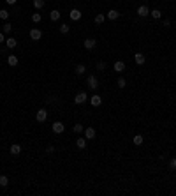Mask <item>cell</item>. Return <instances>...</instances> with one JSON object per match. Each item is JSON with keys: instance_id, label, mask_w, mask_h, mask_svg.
Masks as SVG:
<instances>
[{"instance_id": "obj_1", "label": "cell", "mask_w": 176, "mask_h": 196, "mask_svg": "<svg viewBox=\"0 0 176 196\" xmlns=\"http://www.w3.org/2000/svg\"><path fill=\"white\" fill-rule=\"evenodd\" d=\"M86 85H88L92 90H97V88H99V80H97V76L90 74V76L86 78Z\"/></svg>"}, {"instance_id": "obj_2", "label": "cell", "mask_w": 176, "mask_h": 196, "mask_svg": "<svg viewBox=\"0 0 176 196\" xmlns=\"http://www.w3.org/2000/svg\"><path fill=\"white\" fill-rule=\"evenodd\" d=\"M88 101V94H86V92H78V94L74 96V102H76V104H83V102H86Z\"/></svg>"}, {"instance_id": "obj_3", "label": "cell", "mask_w": 176, "mask_h": 196, "mask_svg": "<svg viewBox=\"0 0 176 196\" xmlns=\"http://www.w3.org/2000/svg\"><path fill=\"white\" fill-rule=\"evenodd\" d=\"M46 118H48V111H46V108H41V110L35 113V120H37V122H46Z\"/></svg>"}, {"instance_id": "obj_4", "label": "cell", "mask_w": 176, "mask_h": 196, "mask_svg": "<svg viewBox=\"0 0 176 196\" xmlns=\"http://www.w3.org/2000/svg\"><path fill=\"white\" fill-rule=\"evenodd\" d=\"M51 129H53L55 134H62V132L65 131V126L62 122H53V126H51Z\"/></svg>"}, {"instance_id": "obj_5", "label": "cell", "mask_w": 176, "mask_h": 196, "mask_svg": "<svg viewBox=\"0 0 176 196\" xmlns=\"http://www.w3.org/2000/svg\"><path fill=\"white\" fill-rule=\"evenodd\" d=\"M81 11H79V9H70V13H69V18L72 19V21H79V19H81Z\"/></svg>"}, {"instance_id": "obj_6", "label": "cell", "mask_w": 176, "mask_h": 196, "mask_svg": "<svg viewBox=\"0 0 176 196\" xmlns=\"http://www.w3.org/2000/svg\"><path fill=\"white\" fill-rule=\"evenodd\" d=\"M83 132H85V138H86V140H94V138L97 136V131H95L94 127H86Z\"/></svg>"}, {"instance_id": "obj_7", "label": "cell", "mask_w": 176, "mask_h": 196, "mask_svg": "<svg viewBox=\"0 0 176 196\" xmlns=\"http://www.w3.org/2000/svg\"><path fill=\"white\" fill-rule=\"evenodd\" d=\"M137 14H139L141 18L150 16V9H148V5H139V7H137Z\"/></svg>"}, {"instance_id": "obj_8", "label": "cell", "mask_w": 176, "mask_h": 196, "mask_svg": "<svg viewBox=\"0 0 176 196\" xmlns=\"http://www.w3.org/2000/svg\"><path fill=\"white\" fill-rule=\"evenodd\" d=\"M90 102H92V106H95V108H97V106L102 104V97H100L99 94H95V96H92V97H90Z\"/></svg>"}, {"instance_id": "obj_9", "label": "cell", "mask_w": 176, "mask_h": 196, "mask_svg": "<svg viewBox=\"0 0 176 196\" xmlns=\"http://www.w3.org/2000/svg\"><path fill=\"white\" fill-rule=\"evenodd\" d=\"M113 69H115L116 73H123V71H125V62L116 60V62H115V66H113Z\"/></svg>"}, {"instance_id": "obj_10", "label": "cell", "mask_w": 176, "mask_h": 196, "mask_svg": "<svg viewBox=\"0 0 176 196\" xmlns=\"http://www.w3.org/2000/svg\"><path fill=\"white\" fill-rule=\"evenodd\" d=\"M83 46H85L86 50H94L97 46V41L95 39H85V43H83Z\"/></svg>"}, {"instance_id": "obj_11", "label": "cell", "mask_w": 176, "mask_h": 196, "mask_svg": "<svg viewBox=\"0 0 176 196\" xmlns=\"http://www.w3.org/2000/svg\"><path fill=\"white\" fill-rule=\"evenodd\" d=\"M30 37H32L34 41H39L41 37H43V32H41L39 28H32V30H30Z\"/></svg>"}, {"instance_id": "obj_12", "label": "cell", "mask_w": 176, "mask_h": 196, "mask_svg": "<svg viewBox=\"0 0 176 196\" xmlns=\"http://www.w3.org/2000/svg\"><path fill=\"white\" fill-rule=\"evenodd\" d=\"M5 46H7L9 50H14V48L18 46V41H16L14 37H9V39H5Z\"/></svg>"}, {"instance_id": "obj_13", "label": "cell", "mask_w": 176, "mask_h": 196, "mask_svg": "<svg viewBox=\"0 0 176 196\" xmlns=\"http://www.w3.org/2000/svg\"><path fill=\"white\" fill-rule=\"evenodd\" d=\"M19 154H21V145H19V143L11 145V156H19Z\"/></svg>"}, {"instance_id": "obj_14", "label": "cell", "mask_w": 176, "mask_h": 196, "mask_svg": "<svg viewBox=\"0 0 176 196\" xmlns=\"http://www.w3.org/2000/svg\"><path fill=\"white\" fill-rule=\"evenodd\" d=\"M106 16H108L109 19H111V21H115V19H118V18H120V13L116 11V9H111V11H109V13H108Z\"/></svg>"}, {"instance_id": "obj_15", "label": "cell", "mask_w": 176, "mask_h": 196, "mask_svg": "<svg viewBox=\"0 0 176 196\" xmlns=\"http://www.w3.org/2000/svg\"><path fill=\"white\" fill-rule=\"evenodd\" d=\"M7 64L11 66V67H16V66H18V57H16V55H9V57H7Z\"/></svg>"}, {"instance_id": "obj_16", "label": "cell", "mask_w": 176, "mask_h": 196, "mask_svg": "<svg viewBox=\"0 0 176 196\" xmlns=\"http://www.w3.org/2000/svg\"><path fill=\"white\" fill-rule=\"evenodd\" d=\"M134 60H136V64L143 66V64H144V60H146V57H144L143 53H136V55H134Z\"/></svg>"}, {"instance_id": "obj_17", "label": "cell", "mask_w": 176, "mask_h": 196, "mask_svg": "<svg viewBox=\"0 0 176 196\" xmlns=\"http://www.w3.org/2000/svg\"><path fill=\"white\" fill-rule=\"evenodd\" d=\"M86 141H88L86 138H78V140H76V145H78V149H85V147H86Z\"/></svg>"}, {"instance_id": "obj_18", "label": "cell", "mask_w": 176, "mask_h": 196, "mask_svg": "<svg viewBox=\"0 0 176 196\" xmlns=\"http://www.w3.org/2000/svg\"><path fill=\"white\" fill-rule=\"evenodd\" d=\"M74 71H76V74H78V76H81V74H85V71H86V67L83 66V64H78Z\"/></svg>"}, {"instance_id": "obj_19", "label": "cell", "mask_w": 176, "mask_h": 196, "mask_svg": "<svg viewBox=\"0 0 176 196\" xmlns=\"http://www.w3.org/2000/svg\"><path fill=\"white\" fill-rule=\"evenodd\" d=\"M143 141H144V138L141 136V134H136V136H134V140H132V143H134V145H143Z\"/></svg>"}, {"instance_id": "obj_20", "label": "cell", "mask_w": 176, "mask_h": 196, "mask_svg": "<svg viewBox=\"0 0 176 196\" xmlns=\"http://www.w3.org/2000/svg\"><path fill=\"white\" fill-rule=\"evenodd\" d=\"M150 16H151L153 19H160V16H162V13L159 11V9H153V11H150Z\"/></svg>"}, {"instance_id": "obj_21", "label": "cell", "mask_w": 176, "mask_h": 196, "mask_svg": "<svg viewBox=\"0 0 176 196\" xmlns=\"http://www.w3.org/2000/svg\"><path fill=\"white\" fill-rule=\"evenodd\" d=\"M116 87H118V88H125V87H127V80H125V78H118Z\"/></svg>"}, {"instance_id": "obj_22", "label": "cell", "mask_w": 176, "mask_h": 196, "mask_svg": "<svg viewBox=\"0 0 176 196\" xmlns=\"http://www.w3.org/2000/svg\"><path fill=\"white\" fill-rule=\"evenodd\" d=\"M46 5V0H34V7L35 9H43Z\"/></svg>"}, {"instance_id": "obj_23", "label": "cell", "mask_w": 176, "mask_h": 196, "mask_svg": "<svg viewBox=\"0 0 176 196\" xmlns=\"http://www.w3.org/2000/svg\"><path fill=\"white\" fill-rule=\"evenodd\" d=\"M49 18H51V19H53V21H56V19L60 18V11H56V9H53V11H51V13H49Z\"/></svg>"}, {"instance_id": "obj_24", "label": "cell", "mask_w": 176, "mask_h": 196, "mask_svg": "<svg viewBox=\"0 0 176 196\" xmlns=\"http://www.w3.org/2000/svg\"><path fill=\"white\" fill-rule=\"evenodd\" d=\"M0 185H2V187H7L9 185V179L5 177V175H0Z\"/></svg>"}, {"instance_id": "obj_25", "label": "cell", "mask_w": 176, "mask_h": 196, "mask_svg": "<svg viewBox=\"0 0 176 196\" xmlns=\"http://www.w3.org/2000/svg\"><path fill=\"white\" fill-rule=\"evenodd\" d=\"M104 19H106L104 14H97V16H95V23H97V25H102V23H104Z\"/></svg>"}, {"instance_id": "obj_26", "label": "cell", "mask_w": 176, "mask_h": 196, "mask_svg": "<svg viewBox=\"0 0 176 196\" xmlns=\"http://www.w3.org/2000/svg\"><path fill=\"white\" fill-rule=\"evenodd\" d=\"M41 19H43V18H41L39 13H34V14H32V21H34V23H41Z\"/></svg>"}, {"instance_id": "obj_27", "label": "cell", "mask_w": 176, "mask_h": 196, "mask_svg": "<svg viewBox=\"0 0 176 196\" xmlns=\"http://www.w3.org/2000/svg\"><path fill=\"white\" fill-rule=\"evenodd\" d=\"M13 32V25L11 23H5L4 25V34H11Z\"/></svg>"}, {"instance_id": "obj_28", "label": "cell", "mask_w": 176, "mask_h": 196, "mask_svg": "<svg viewBox=\"0 0 176 196\" xmlns=\"http://www.w3.org/2000/svg\"><path fill=\"white\" fill-rule=\"evenodd\" d=\"M69 30H70V27H69L67 23H64V25L60 27V32H62V34H69Z\"/></svg>"}, {"instance_id": "obj_29", "label": "cell", "mask_w": 176, "mask_h": 196, "mask_svg": "<svg viewBox=\"0 0 176 196\" xmlns=\"http://www.w3.org/2000/svg\"><path fill=\"white\" fill-rule=\"evenodd\" d=\"M9 18V11H5V9H0V19H7Z\"/></svg>"}, {"instance_id": "obj_30", "label": "cell", "mask_w": 176, "mask_h": 196, "mask_svg": "<svg viewBox=\"0 0 176 196\" xmlns=\"http://www.w3.org/2000/svg\"><path fill=\"white\" fill-rule=\"evenodd\" d=\"M72 129H74V132H83V131H85V127H83L81 124H76V126L72 127Z\"/></svg>"}, {"instance_id": "obj_31", "label": "cell", "mask_w": 176, "mask_h": 196, "mask_svg": "<svg viewBox=\"0 0 176 196\" xmlns=\"http://www.w3.org/2000/svg\"><path fill=\"white\" fill-rule=\"evenodd\" d=\"M97 69L99 71H104L106 69V62H97Z\"/></svg>"}, {"instance_id": "obj_32", "label": "cell", "mask_w": 176, "mask_h": 196, "mask_svg": "<svg viewBox=\"0 0 176 196\" xmlns=\"http://www.w3.org/2000/svg\"><path fill=\"white\" fill-rule=\"evenodd\" d=\"M169 168H171V170H176V157H173V159L169 161Z\"/></svg>"}, {"instance_id": "obj_33", "label": "cell", "mask_w": 176, "mask_h": 196, "mask_svg": "<svg viewBox=\"0 0 176 196\" xmlns=\"http://www.w3.org/2000/svg\"><path fill=\"white\" fill-rule=\"evenodd\" d=\"M46 152H48V154H53V152H55V147H53V145H49V147L46 149Z\"/></svg>"}, {"instance_id": "obj_34", "label": "cell", "mask_w": 176, "mask_h": 196, "mask_svg": "<svg viewBox=\"0 0 176 196\" xmlns=\"http://www.w3.org/2000/svg\"><path fill=\"white\" fill-rule=\"evenodd\" d=\"M5 2H7V4H9V5H14V4H16V2H18V0H5Z\"/></svg>"}, {"instance_id": "obj_35", "label": "cell", "mask_w": 176, "mask_h": 196, "mask_svg": "<svg viewBox=\"0 0 176 196\" xmlns=\"http://www.w3.org/2000/svg\"><path fill=\"white\" fill-rule=\"evenodd\" d=\"M0 43H5V39H4V32H0Z\"/></svg>"}]
</instances>
